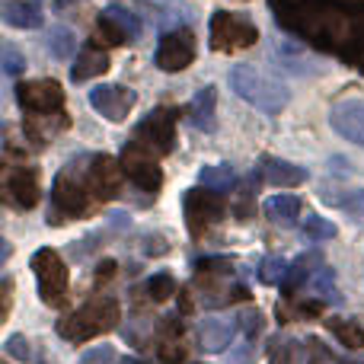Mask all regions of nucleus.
Returning a JSON list of instances; mask_svg holds the SVG:
<instances>
[{
	"mask_svg": "<svg viewBox=\"0 0 364 364\" xmlns=\"http://www.w3.org/2000/svg\"><path fill=\"white\" fill-rule=\"evenodd\" d=\"M102 13H106L109 19H115V23H119V29H122V32H125V36H128V42H134V38L141 36V19L134 16L132 10H125V6H122V4H112V6H106V10H102Z\"/></svg>",
	"mask_w": 364,
	"mask_h": 364,
	"instance_id": "nucleus-25",
	"label": "nucleus"
},
{
	"mask_svg": "<svg viewBox=\"0 0 364 364\" xmlns=\"http://www.w3.org/2000/svg\"><path fill=\"white\" fill-rule=\"evenodd\" d=\"M112 272H115V262H102L100 272H96V278H100V282L102 278H112Z\"/></svg>",
	"mask_w": 364,
	"mask_h": 364,
	"instance_id": "nucleus-39",
	"label": "nucleus"
},
{
	"mask_svg": "<svg viewBox=\"0 0 364 364\" xmlns=\"http://www.w3.org/2000/svg\"><path fill=\"white\" fill-rule=\"evenodd\" d=\"M288 278V262L282 256H265L259 265V282L262 284H282Z\"/></svg>",
	"mask_w": 364,
	"mask_h": 364,
	"instance_id": "nucleus-26",
	"label": "nucleus"
},
{
	"mask_svg": "<svg viewBox=\"0 0 364 364\" xmlns=\"http://www.w3.org/2000/svg\"><path fill=\"white\" fill-rule=\"evenodd\" d=\"M240 320H243L246 339H256V336L262 333V314H259V310H246V314L240 316Z\"/></svg>",
	"mask_w": 364,
	"mask_h": 364,
	"instance_id": "nucleus-36",
	"label": "nucleus"
},
{
	"mask_svg": "<svg viewBox=\"0 0 364 364\" xmlns=\"http://www.w3.org/2000/svg\"><path fill=\"white\" fill-rule=\"evenodd\" d=\"M4 188H6V198L16 208H32L38 201V179H36V173L26 170V166H10Z\"/></svg>",
	"mask_w": 364,
	"mask_h": 364,
	"instance_id": "nucleus-15",
	"label": "nucleus"
},
{
	"mask_svg": "<svg viewBox=\"0 0 364 364\" xmlns=\"http://www.w3.org/2000/svg\"><path fill=\"white\" fill-rule=\"evenodd\" d=\"M48 51H51V58H58V61H68L70 58V51H74V36H70L68 29H51V36H48Z\"/></svg>",
	"mask_w": 364,
	"mask_h": 364,
	"instance_id": "nucleus-28",
	"label": "nucleus"
},
{
	"mask_svg": "<svg viewBox=\"0 0 364 364\" xmlns=\"http://www.w3.org/2000/svg\"><path fill=\"white\" fill-rule=\"evenodd\" d=\"M70 4H77V0H58L55 6H58V10H61V6H70Z\"/></svg>",
	"mask_w": 364,
	"mask_h": 364,
	"instance_id": "nucleus-41",
	"label": "nucleus"
},
{
	"mask_svg": "<svg viewBox=\"0 0 364 364\" xmlns=\"http://www.w3.org/2000/svg\"><path fill=\"white\" fill-rule=\"evenodd\" d=\"M134 138L144 141L147 147H154L157 154H170L173 141H176V112L173 109H154L138 128Z\"/></svg>",
	"mask_w": 364,
	"mask_h": 364,
	"instance_id": "nucleus-9",
	"label": "nucleus"
},
{
	"mask_svg": "<svg viewBox=\"0 0 364 364\" xmlns=\"http://www.w3.org/2000/svg\"><path fill=\"white\" fill-rule=\"evenodd\" d=\"M230 259H201L198 262V272L201 275H230Z\"/></svg>",
	"mask_w": 364,
	"mask_h": 364,
	"instance_id": "nucleus-35",
	"label": "nucleus"
},
{
	"mask_svg": "<svg viewBox=\"0 0 364 364\" xmlns=\"http://www.w3.org/2000/svg\"><path fill=\"white\" fill-rule=\"evenodd\" d=\"M265 218L278 227H291L301 218V198H294V195H272L265 201Z\"/></svg>",
	"mask_w": 364,
	"mask_h": 364,
	"instance_id": "nucleus-20",
	"label": "nucleus"
},
{
	"mask_svg": "<svg viewBox=\"0 0 364 364\" xmlns=\"http://www.w3.org/2000/svg\"><path fill=\"white\" fill-rule=\"evenodd\" d=\"M122 170H125V176L134 182L138 188H144V192H157L160 182H164V173H160L157 166V151L154 147H147L144 141H128L125 151H122Z\"/></svg>",
	"mask_w": 364,
	"mask_h": 364,
	"instance_id": "nucleus-5",
	"label": "nucleus"
},
{
	"mask_svg": "<svg viewBox=\"0 0 364 364\" xmlns=\"http://www.w3.org/2000/svg\"><path fill=\"white\" fill-rule=\"evenodd\" d=\"M134 100H138L134 90L122 87V83H100V87L90 90V106H93L96 112H100L102 119H109V122L128 119Z\"/></svg>",
	"mask_w": 364,
	"mask_h": 364,
	"instance_id": "nucleus-10",
	"label": "nucleus"
},
{
	"mask_svg": "<svg viewBox=\"0 0 364 364\" xmlns=\"http://www.w3.org/2000/svg\"><path fill=\"white\" fill-rule=\"evenodd\" d=\"M320 262H323L320 252H307V256H301V259H297V262L288 269V278L282 282L284 291H288V294H294V291L301 288V284L307 282L310 275H314V265H320Z\"/></svg>",
	"mask_w": 364,
	"mask_h": 364,
	"instance_id": "nucleus-22",
	"label": "nucleus"
},
{
	"mask_svg": "<svg viewBox=\"0 0 364 364\" xmlns=\"http://www.w3.org/2000/svg\"><path fill=\"white\" fill-rule=\"evenodd\" d=\"M195 61V38L188 29H176L160 38L157 45V68L164 70H182Z\"/></svg>",
	"mask_w": 364,
	"mask_h": 364,
	"instance_id": "nucleus-12",
	"label": "nucleus"
},
{
	"mask_svg": "<svg viewBox=\"0 0 364 364\" xmlns=\"http://www.w3.org/2000/svg\"><path fill=\"white\" fill-rule=\"evenodd\" d=\"M233 333H237V320H227V316H205L198 323V348L201 352H224L233 342Z\"/></svg>",
	"mask_w": 364,
	"mask_h": 364,
	"instance_id": "nucleus-14",
	"label": "nucleus"
},
{
	"mask_svg": "<svg viewBox=\"0 0 364 364\" xmlns=\"http://www.w3.org/2000/svg\"><path fill=\"white\" fill-rule=\"evenodd\" d=\"M96 32H100V36L106 38L109 45H122V42H128V36L119 29V23H115V19H109L106 13H102L100 23H96Z\"/></svg>",
	"mask_w": 364,
	"mask_h": 364,
	"instance_id": "nucleus-31",
	"label": "nucleus"
},
{
	"mask_svg": "<svg viewBox=\"0 0 364 364\" xmlns=\"http://www.w3.org/2000/svg\"><path fill=\"white\" fill-rule=\"evenodd\" d=\"M329 122H333V128L346 141L364 147V100H358V96L339 100L333 109H329Z\"/></svg>",
	"mask_w": 364,
	"mask_h": 364,
	"instance_id": "nucleus-11",
	"label": "nucleus"
},
{
	"mask_svg": "<svg viewBox=\"0 0 364 364\" xmlns=\"http://www.w3.org/2000/svg\"><path fill=\"white\" fill-rule=\"evenodd\" d=\"M32 272H36L42 301L51 307H61L68 301V269H64L61 256L55 250H38L32 256Z\"/></svg>",
	"mask_w": 364,
	"mask_h": 364,
	"instance_id": "nucleus-4",
	"label": "nucleus"
},
{
	"mask_svg": "<svg viewBox=\"0 0 364 364\" xmlns=\"http://www.w3.org/2000/svg\"><path fill=\"white\" fill-rule=\"evenodd\" d=\"M256 38H259L256 26H252L246 16H240V13L220 10L211 16V48L214 51L250 48V45H256Z\"/></svg>",
	"mask_w": 364,
	"mask_h": 364,
	"instance_id": "nucleus-6",
	"label": "nucleus"
},
{
	"mask_svg": "<svg viewBox=\"0 0 364 364\" xmlns=\"http://www.w3.org/2000/svg\"><path fill=\"white\" fill-rule=\"evenodd\" d=\"M147 294H151L154 301H166V297L176 294V282H173L170 275H154L151 282H147Z\"/></svg>",
	"mask_w": 364,
	"mask_h": 364,
	"instance_id": "nucleus-30",
	"label": "nucleus"
},
{
	"mask_svg": "<svg viewBox=\"0 0 364 364\" xmlns=\"http://www.w3.org/2000/svg\"><path fill=\"white\" fill-rule=\"evenodd\" d=\"M220 214H224V201H220V195H214V188L211 192H205V188L186 192V224L192 237H201Z\"/></svg>",
	"mask_w": 364,
	"mask_h": 364,
	"instance_id": "nucleus-8",
	"label": "nucleus"
},
{
	"mask_svg": "<svg viewBox=\"0 0 364 364\" xmlns=\"http://www.w3.org/2000/svg\"><path fill=\"white\" fill-rule=\"evenodd\" d=\"M109 70V55L100 48H93V45H87V48L77 55L74 68H70V80L80 83V80H90V77H100Z\"/></svg>",
	"mask_w": 364,
	"mask_h": 364,
	"instance_id": "nucleus-18",
	"label": "nucleus"
},
{
	"mask_svg": "<svg viewBox=\"0 0 364 364\" xmlns=\"http://www.w3.org/2000/svg\"><path fill=\"white\" fill-rule=\"evenodd\" d=\"M119 323V304L112 297H93L90 304H83L77 314L64 316L58 323V333L70 342H87L100 333H109Z\"/></svg>",
	"mask_w": 364,
	"mask_h": 364,
	"instance_id": "nucleus-3",
	"label": "nucleus"
},
{
	"mask_svg": "<svg viewBox=\"0 0 364 364\" xmlns=\"http://www.w3.org/2000/svg\"><path fill=\"white\" fill-rule=\"evenodd\" d=\"M4 348H6V355H10V358H19V361H29L32 358V348H29V339H26V336H10Z\"/></svg>",
	"mask_w": 364,
	"mask_h": 364,
	"instance_id": "nucleus-32",
	"label": "nucleus"
},
{
	"mask_svg": "<svg viewBox=\"0 0 364 364\" xmlns=\"http://www.w3.org/2000/svg\"><path fill=\"white\" fill-rule=\"evenodd\" d=\"M301 233L307 240H333L336 237V227L329 224L326 218H320V214H307V218L301 220Z\"/></svg>",
	"mask_w": 364,
	"mask_h": 364,
	"instance_id": "nucleus-27",
	"label": "nucleus"
},
{
	"mask_svg": "<svg viewBox=\"0 0 364 364\" xmlns=\"http://www.w3.org/2000/svg\"><path fill=\"white\" fill-rule=\"evenodd\" d=\"M252 182H256V176H250V182H246L243 192H240V205H237V218L240 220H246L252 214V205H250L252 201Z\"/></svg>",
	"mask_w": 364,
	"mask_h": 364,
	"instance_id": "nucleus-37",
	"label": "nucleus"
},
{
	"mask_svg": "<svg viewBox=\"0 0 364 364\" xmlns=\"http://www.w3.org/2000/svg\"><path fill=\"white\" fill-rule=\"evenodd\" d=\"M326 201H336L342 211H348L352 218H364V188L358 192H346V195H326Z\"/></svg>",
	"mask_w": 364,
	"mask_h": 364,
	"instance_id": "nucleus-29",
	"label": "nucleus"
},
{
	"mask_svg": "<svg viewBox=\"0 0 364 364\" xmlns=\"http://www.w3.org/2000/svg\"><path fill=\"white\" fill-rule=\"evenodd\" d=\"M4 23L13 29H38L42 26V6L32 4V0H6Z\"/></svg>",
	"mask_w": 364,
	"mask_h": 364,
	"instance_id": "nucleus-16",
	"label": "nucleus"
},
{
	"mask_svg": "<svg viewBox=\"0 0 364 364\" xmlns=\"http://www.w3.org/2000/svg\"><path fill=\"white\" fill-rule=\"evenodd\" d=\"M326 329H329V333H333L346 348H355V352H358V348H364V329L358 326V323H352V320H336V316H333V320H326Z\"/></svg>",
	"mask_w": 364,
	"mask_h": 364,
	"instance_id": "nucleus-23",
	"label": "nucleus"
},
{
	"mask_svg": "<svg viewBox=\"0 0 364 364\" xmlns=\"http://www.w3.org/2000/svg\"><path fill=\"white\" fill-rule=\"evenodd\" d=\"M10 291H13L10 278H4V316L10 314V304H13V294H10Z\"/></svg>",
	"mask_w": 364,
	"mask_h": 364,
	"instance_id": "nucleus-38",
	"label": "nucleus"
},
{
	"mask_svg": "<svg viewBox=\"0 0 364 364\" xmlns=\"http://www.w3.org/2000/svg\"><path fill=\"white\" fill-rule=\"evenodd\" d=\"M122 164H115L112 157H93L90 160V186H93V195L96 201H106L112 195H119V186H122Z\"/></svg>",
	"mask_w": 364,
	"mask_h": 364,
	"instance_id": "nucleus-13",
	"label": "nucleus"
},
{
	"mask_svg": "<svg viewBox=\"0 0 364 364\" xmlns=\"http://www.w3.org/2000/svg\"><path fill=\"white\" fill-rule=\"evenodd\" d=\"M230 90L240 100H246L250 106L262 109V112H269V115H278L288 106V90H284L282 83H275L272 77L259 74L250 64H237V68L230 70Z\"/></svg>",
	"mask_w": 364,
	"mask_h": 364,
	"instance_id": "nucleus-2",
	"label": "nucleus"
},
{
	"mask_svg": "<svg viewBox=\"0 0 364 364\" xmlns=\"http://www.w3.org/2000/svg\"><path fill=\"white\" fill-rule=\"evenodd\" d=\"M4 70L10 77H16V74H23V70H26V58L19 55L13 45H4Z\"/></svg>",
	"mask_w": 364,
	"mask_h": 364,
	"instance_id": "nucleus-33",
	"label": "nucleus"
},
{
	"mask_svg": "<svg viewBox=\"0 0 364 364\" xmlns=\"http://www.w3.org/2000/svg\"><path fill=\"white\" fill-rule=\"evenodd\" d=\"M198 179H201V186L214 188V192H227L233 186V170H230V164H214V166H205L198 173Z\"/></svg>",
	"mask_w": 364,
	"mask_h": 364,
	"instance_id": "nucleus-24",
	"label": "nucleus"
},
{
	"mask_svg": "<svg viewBox=\"0 0 364 364\" xmlns=\"http://www.w3.org/2000/svg\"><path fill=\"white\" fill-rule=\"evenodd\" d=\"M336 364H364V358H346V361H336Z\"/></svg>",
	"mask_w": 364,
	"mask_h": 364,
	"instance_id": "nucleus-40",
	"label": "nucleus"
},
{
	"mask_svg": "<svg viewBox=\"0 0 364 364\" xmlns=\"http://www.w3.org/2000/svg\"><path fill=\"white\" fill-rule=\"evenodd\" d=\"M160 364H182L186 358V348H182V333H179V320L176 316H170L164 326V339H160Z\"/></svg>",
	"mask_w": 364,
	"mask_h": 364,
	"instance_id": "nucleus-21",
	"label": "nucleus"
},
{
	"mask_svg": "<svg viewBox=\"0 0 364 364\" xmlns=\"http://www.w3.org/2000/svg\"><path fill=\"white\" fill-rule=\"evenodd\" d=\"M122 364H144L141 358H122Z\"/></svg>",
	"mask_w": 364,
	"mask_h": 364,
	"instance_id": "nucleus-42",
	"label": "nucleus"
},
{
	"mask_svg": "<svg viewBox=\"0 0 364 364\" xmlns=\"http://www.w3.org/2000/svg\"><path fill=\"white\" fill-rule=\"evenodd\" d=\"M214 106H218V93L214 87H201L192 96V106H188V119L198 132H211L214 128Z\"/></svg>",
	"mask_w": 364,
	"mask_h": 364,
	"instance_id": "nucleus-19",
	"label": "nucleus"
},
{
	"mask_svg": "<svg viewBox=\"0 0 364 364\" xmlns=\"http://www.w3.org/2000/svg\"><path fill=\"white\" fill-rule=\"evenodd\" d=\"M16 100L29 115H51V112H61L64 90L55 80H29L16 87Z\"/></svg>",
	"mask_w": 364,
	"mask_h": 364,
	"instance_id": "nucleus-7",
	"label": "nucleus"
},
{
	"mask_svg": "<svg viewBox=\"0 0 364 364\" xmlns=\"http://www.w3.org/2000/svg\"><path fill=\"white\" fill-rule=\"evenodd\" d=\"M80 364H115V348L112 346H96L80 358Z\"/></svg>",
	"mask_w": 364,
	"mask_h": 364,
	"instance_id": "nucleus-34",
	"label": "nucleus"
},
{
	"mask_svg": "<svg viewBox=\"0 0 364 364\" xmlns=\"http://www.w3.org/2000/svg\"><path fill=\"white\" fill-rule=\"evenodd\" d=\"M262 176L265 182H272V186H282V188H288V186H301L304 179H307V173L301 170V166H294V164H288V160H278V157H262Z\"/></svg>",
	"mask_w": 364,
	"mask_h": 364,
	"instance_id": "nucleus-17",
	"label": "nucleus"
},
{
	"mask_svg": "<svg viewBox=\"0 0 364 364\" xmlns=\"http://www.w3.org/2000/svg\"><path fill=\"white\" fill-rule=\"evenodd\" d=\"M96 201L93 186H90V166L68 164L55 179L51 188V208H48V224H61L64 218H80L90 211Z\"/></svg>",
	"mask_w": 364,
	"mask_h": 364,
	"instance_id": "nucleus-1",
	"label": "nucleus"
}]
</instances>
